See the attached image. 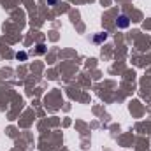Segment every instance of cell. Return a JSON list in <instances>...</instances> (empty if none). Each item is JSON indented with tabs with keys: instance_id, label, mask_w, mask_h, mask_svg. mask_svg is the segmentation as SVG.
<instances>
[{
	"instance_id": "cell-2",
	"label": "cell",
	"mask_w": 151,
	"mask_h": 151,
	"mask_svg": "<svg viewBox=\"0 0 151 151\" xmlns=\"http://www.w3.org/2000/svg\"><path fill=\"white\" fill-rule=\"evenodd\" d=\"M106 39H107V34L104 32V34H100V35L95 37V42H102V40H106Z\"/></svg>"
},
{
	"instance_id": "cell-4",
	"label": "cell",
	"mask_w": 151,
	"mask_h": 151,
	"mask_svg": "<svg viewBox=\"0 0 151 151\" xmlns=\"http://www.w3.org/2000/svg\"><path fill=\"white\" fill-rule=\"evenodd\" d=\"M55 2H56V0H47V4H55Z\"/></svg>"
},
{
	"instance_id": "cell-1",
	"label": "cell",
	"mask_w": 151,
	"mask_h": 151,
	"mask_svg": "<svg viewBox=\"0 0 151 151\" xmlns=\"http://www.w3.org/2000/svg\"><path fill=\"white\" fill-rule=\"evenodd\" d=\"M116 27H118V28H128V27H130V19H128V16H125V14L118 16V19H116Z\"/></svg>"
},
{
	"instance_id": "cell-3",
	"label": "cell",
	"mask_w": 151,
	"mask_h": 151,
	"mask_svg": "<svg viewBox=\"0 0 151 151\" xmlns=\"http://www.w3.org/2000/svg\"><path fill=\"white\" fill-rule=\"evenodd\" d=\"M16 58H18V60H25V58H27V53H18Z\"/></svg>"
}]
</instances>
